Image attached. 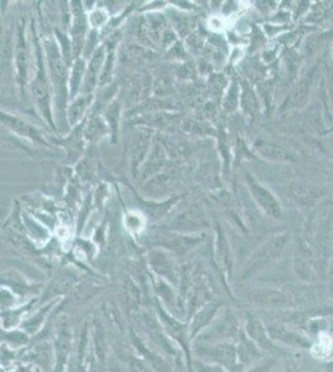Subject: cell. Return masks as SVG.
<instances>
[{"instance_id": "cell-41", "label": "cell", "mask_w": 333, "mask_h": 372, "mask_svg": "<svg viewBox=\"0 0 333 372\" xmlns=\"http://www.w3.org/2000/svg\"><path fill=\"white\" fill-rule=\"evenodd\" d=\"M16 363V361H15ZM1 372H38V370L31 366L29 363H11L9 366L6 368H1Z\"/></svg>"}, {"instance_id": "cell-19", "label": "cell", "mask_w": 333, "mask_h": 372, "mask_svg": "<svg viewBox=\"0 0 333 372\" xmlns=\"http://www.w3.org/2000/svg\"><path fill=\"white\" fill-rule=\"evenodd\" d=\"M105 60H106V46H98V49L88 60L85 81L80 94H93V89L96 87V84H100Z\"/></svg>"}, {"instance_id": "cell-40", "label": "cell", "mask_w": 333, "mask_h": 372, "mask_svg": "<svg viewBox=\"0 0 333 372\" xmlns=\"http://www.w3.org/2000/svg\"><path fill=\"white\" fill-rule=\"evenodd\" d=\"M309 86H310V80L306 79L301 82V84L296 87V89H295L294 93H292V101L296 103H299L300 101H302L305 97H306V94H307V92H309Z\"/></svg>"}, {"instance_id": "cell-26", "label": "cell", "mask_w": 333, "mask_h": 372, "mask_svg": "<svg viewBox=\"0 0 333 372\" xmlns=\"http://www.w3.org/2000/svg\"><path fill=\"white\" fill-rule=\"evenodd\" d=\"M86 69H88V62H86V59H83V56L75 59L74 62L71 65L69 77L70 101L78 97L81 93Z\"/></svg>"}, {"instance_id": "cell-23", "label": "cell", "mask_w": 333, "mask_h": 372, "mask_svg": "<svg viewBox=\"0 0 333 372\" xmlns=\"http://www.w3.org/2000/svg\"><path fill=\"white\" fill-rule=\"evenodd\" d=\"M216 262L223 275H233V253L224 231L218 227L216 239Z\"/></svg>"}, {"instance_id": "cell-25", "label": "cell", "mask_w": 333, "mask_h": 372, "mask_svg": "<svg viewBox=\"0 0 333 372\" xmlns=\"http://www.w3.org/2000/svg\"><path fill=\"white\" fill-rule=\"evenodd\" d=\"M250 302L265 308H282L289 305V299L285 294L275 290H256L250 292Z\"/></svg>"}, {"instance_id": "cell-17", "label": "cell", "mask_w": 333, "mask_h": 372, "mask_svg": "<svg viewBox=\"0 0 333 372\" xmlns=\"http://www.w3.org/2000/svg\"><path fill=\"white\" fill-rule=\"evenodd\" d=\"M131 339L134 350L147 360L149 365L154 368V371L176 372V366L171 363V360L159 353L154 346H149L147 341L137 332H132Z\"/></svg>"}, {"instance_id": "cell-1", "label": "cell", "mask_w": 333, "mask_h": 372, "mask_svg": "<svg viewBox=\"0 0 333 372\" xmlns=\"http://www.w3.org/2000/svg\"><path fill=\"white\" fill-rule=\"evenodd\" d=\"M43 48H44L45 60L49 72L50 84L53 89L55 124L63 132V124L69 126L66 113L70 102V65L61 54L56 39L45 40Z\"/></svg>"}, {"instance_id": "cell-43", "label": "cell", "mask_w": 333, "mask_h": 372, "mask_svg": "<svg viewBox=\"0 0 333 372\" xmlns=\"http://www.w3.org/2000/svg\"><path fill=\"white\" fill-rule=\"evenodd\" d=\"M38 372H41V371H40V370H38Z\"/></svg>"}, {"instance_id": "cell-18", "label": "cell", "mask_w": 333, "mask_h": 372, "mask_svg": "<svg viewBox=\"0 0 333 372\" xmlns=\"http://www.w3.org/2000/svg\"><path fill=\"white\" fill-rule=\"evenodd\" d=\"M264 322L270 337L280 346L282 344V345H289L292 348H309L310 341L305 338L304 335L296 333L279 322H270V320H264Z\"/></svg>"}, {"instance_id": "cell-32", "label": "cell", "mask_w": 333, "mask_h": 372, "mask_svg": "<svg viewBox=\"0 0 333 372\" xmlns=\"http://www.w3.org/2000/svg\"><path fill=\"white\" fill-rule=\"evenodd\" d=\"M106 114V122H107L108 127H110V132L111 136L117 137L118 124H120V116H121V104L118 101H112L108 104V107L105 111Z\"/></svg>"}, {"instance_id": "cell-13", "label": "cell", "mask_w": 333, "mask_h": 372, "mask_svg": "<svg viewBox=\"0 0 333 372\" xmlns=\"http://www.w3.org/2000/svg\"><path fill=\"white\" fill-rule=\"evenodd\" d=\"M29 51L28 43L25 39V31L20 26L18 30V39L14 50L15 79L19 87L20 94L25 97L26 89L29 87V70H30Z\"/></svg>"}, {"instance_id": "cell-30", "label": "cell", "mask_w": 333, "mask_h": 372, "mask_svg": "<svg viewBox=\"0 0 333 372\" xmlns=\"http://www.w3.org/2000/svg\"><path fill=\"white\" fill-rule=\"evenodd\" d=\"M31 335L26 333L23 329H13V330H3L1 334V341L6 346H9L13 350H23L28 346V344L31 340Z\"/></svg>"}, {"instance_id": "cell-2", "label": "cell", "mask_w": 333, "mask_h": 372, "mask_svg": "<svg viewBox=\"0 0 333 372\" xmlns=\"http://www.w3.org/2000/svg\"><path fill=\"white\" fill-rule=\"evenodd\" d=\"M35 61L36 69L34 71L33 80L30 81L29 89L31 98L34 101L35 107L40 116L43 117L46 124L50 127L56 128L54 117V104H53V89L50 84L49 72L45 60L44 48L40 45L38 39L35 40Z\"/></svg>"}, {"instance_id": "cell-14", "label": "cell", "mask_w": 333, "mask_h": 372, "mask_svg": "<svg viewBox=\"0 0 333 372\" xmlns=\"http://www.w3.org/2000/svg\"><path fill=\"white\" fill-rule=\"evenodd\" d=\"M223 307H224V303L221 300L211 299L206 304H203L201 308L196 309V312L186 319L191 343L204 329L211 325V322L216 318V315L219 314Z\"/></svg>"}, {"instance_id": "cell-21", "label": "cell", "mask_w": 333, "mask_h": 372, "mask_svg": "<svg viewBox=\"0 0 333 372\" xmlns=\"http://www.w3.org/2000/svg\"><path fill=\"white\" fill-rule=\"evenodd\" d=\"M166 151L162 147V144L158 142L153 143L151 153L139 169L137 177H139L141 180H148L151 177H156L159 174V170L162 169L163 165L166 164Z\"/></svg>"}, {"instance_id": "cell-11", "label": "cell", "mask_w": 333, "mask_h": 372, "mask_svg": "<svg viewBox=\"0 0 333 372\" xmlns=\"http://www.w3.org/2000/svg\"><path fill=\"white\" fill-rule=\"evenodd\" d=\"M53 343L55 350L54 372H69L74 350V335L68 322H61Z\"/></svg>"}, {"instance_id": "cell-4", "label": "cell", "mask_w": 333, "mask_h": 372, "mask_svg": "<svg viewBox=\"0 0 333 372\" xmlns=\"http://www.w3.org/2000/svg\"><path fill=\"white\" fill-rule=\"evenodd\" d=\"M243 330V320L238 318L231 307H223L216 318L204 329L193 343L214 344L236 341ZM191 343V344H193Z\"/></svg>"}, {"instance_id": "cell-35", "label": "cell", "mask_w": 333, "mask_h": 372, "mask_svg": "<svg viewBox=\"0 0 333 372\" xmlns=\"http://www.w3.org/2000/svg\"><path fill=\"white\" fill-rule=\"evenodd\" d=\"M240 103L241 107L244 108V111L248 113H254L258 108L254 93L251 92V89H248L246 86H244V89L240 92Z\"/></svg>"}, {"instance_id": "cell-42", "label": "cell", "mask_w": 333, "mask_h": 372, "mask_svg": "<svg viewBox=\"0 0 333 372\" xmlns=\"http://www.w3.org/2000/svg\"><path fill=\"white\" fill-rule=\"evenodd\" d=\"M282 372H295V370H294V368H290V366H289V368H284V371H282Z\"/></svg>"}, {"instance_id": "cell-15", "label": "cell", "mask_w": 333, "mask_h": 372, "mask_svg": "<svg viewBox=\"0 0 333 372\" xmlns=\"http://www.w3.org/2000/svg\"><path fill=\"white\" fill-rule=\"evenodd\" d=\"M204 240V236L199 235H183V234H176V232H169L166 235H163L162 239L158 241L157 247H161L163 250L171 252V255L176 257H183L196 247L201 245Z\"/></svg>"}, {"instance_id": "cell-6", "label": "cell", "mask_w": 333, "mask_h": 372, "mask_svg": "<svg viewBox=\"0 0 333 372\" xmlns=\"http://www.w3.org/2000/svg\"><path fill=\"white\" fill-rule=\"evenodd\" d=\"M243 328L246 335L258 345L263 353L269 354L270 356L275 358L279 355H286V350L271 339L266 324L258 314L245 312L243 317Z\"/></svg>"}, {"instance_id": "cell-36", "label": "cell", "mask_w": 333, "mask_h": 372, "mask_svg": "<svg viewBox=\"0 0 333 372\" xmlns=\"http://www.w3.org/2000/svg\"><path fill=\"white\" fill-rule=\"evenodd\" d=\"M276 363H278V358L269 356V358L263 359L259 363H255L251 368H246L244 372H270L274 368Z\"/></svg>"}, {"instance_id": "cell-3", "label": "cell", "mask_w": 333, "mask_h": 372, "mask_svg": "<svg viewBox=\"0 0 333 372\" xmlns=\"http://www.w3.org/2000/svg\"><path fill=\"white\" fill-rule=\"evenodd\" d=\"M193 359L203 363L218 365L228 372H244L236 341L214 344H191Z\"/></svg>"}, {"instance_id": "cell-22", "label": "cell", "mask_w": 333, "mask_h": 372, "mask_svg": "<svg viewBox=\"0 0 333 372\" xmlns=\"http://www.w3.org/2000/svg\"><path fill=\"white\" fill-rule=\"evenodd\" d=\"M60 298L53 299L49 300L48 303L41 305L38 310H35L30 314L28 318L25 319L23 324L20 325V328L25 330L29 335H35L40 332L41 327L44 325L45 322L49 318L50 313L54 310L55 307L59 304Z\"/></svg>"}, {"instance_id": "cell-39", "label": "cell", "mask_w": 333, "mask_h": 372, "mask_svg": "<svg viewBox=\"0 0 333 372\" xmlns=\"http://www.w3.org/2000/svg\"><path fill=\"white\" fill-rule=\"evenodd\" d=\"M126 226H127L128 230L131 232H137V231L142 230L143 229V217L142 216L137 215V214H130L126 217Z\"/></svg>"}, {"instance_id": "cell-7", "label": "cell", "mask_w": 333, "mask_h": 372, "mask_svg": "<svg viewBox=\"0 0 333 372\" xmlns=\"http://www.w3.org/2000/svg\"><path fill=\"white\" fill-rule=\"evenodd\" d=\"M211 227V221L199 206H191L171 219L166 230L183 235H199Z\"/></svg>"}, {"instance_id": "cell-5", "label": "cell", "mask_w": 333, "mask_h": 372, "mask_svg": "<svg viewBox=\"0 0 333 372\" xmlns=\"http://www.w3.org/2000/svg\"><path fill=\"white\" fill-rule=\"evenodd\" d=\"M287 242H289V236L278 235L266 241L264 245L258 247L243 267L239 280L240 282L249 280L258 275L260 270H264L265 267H268L270 263L278 260L280 256L282 255Z\"/></svg>"}, {"instance_id": "cell-34", "label": "cell", "mask_w": 333, "mask_h": 372, "mask_svg": "<svg viewBox=\"0 0 333 372\" xmlns=\"http://www.w3.org/2000/svg\"><path fill=\"white\" fill-rule=\"evenodd\" d=\"M88 25L92 28L93 30H97L98 28H102L107 24L108 13L103 9H93L90 14L88 15Z\"/></svg>"}, {"instance_id": "cell-24", "label": "cell", "mask_w": 333, "mask_h": 372, "mask_svg": "<svg viewBox=\"0 0 333 372\" xmlns=\"http://www.w3.org/2000/svg\"><path fill=\"white\" fill-rule=\"evenodd\" d=\"M92 101L93 94H79L78 97L70 101L68 113H66L70 128H76L81 124V121L85 117Z\"/></svg>"}, {"instance_id": "cell-20", "label": "cell", "mask_w": 333, "mask_h": 372, "mask_svg": "<svg viewBox=\"0 0 333 372\" xmlns=\"http://www.w3.org/2000/svg\"><path fill=\"white\" fill-rule=\"evenodd\" d=\"M236 343L239 359H240V363L244 370L251 368L253 365L265 359V353H263L258 348V345L246 335L244 328L241 330L239 338L236 339Z\"/></svg>"}, {"instance_id": "cell-9", "label": "cell", "mask_w": 333, "mask_h": 372, "mask_svg": "<svg viewBox=\"0 0 333 372\" xmlns=\"http://www.w3.org/2000/svg\"><path fill=\"white\" fill-rule=\"evenodd\" d=\"M18 360L21 363H29L41 372H54V343L49 340H39L29 348L20 350Z\"/></svg>"}, {"instance_id": "cell-33", "label": "cell", "mask_w": 333, "mask_h": 372, "mask_svg": "<svg viewBox=\"0 0 333 372\" xmlns=\"http://www.w3.org/2000/svg\"><path fill=\"white\" fill-rule=\"evenodd\" d=\"M291 195H292L295 200L302 202V204L311 202L316 197V194H314L311 189H309L307 186L301 185V184L292 185V187H291Z\"/></svg>"}, {"instance_id": "cell-16", "label": "cell", "mask_w": 333, "mask_h": 372, "mask_svg": "<svg viewBox=\"0 0 333 372\" xmlns=\"http://www.w3.org/2000/svg\"><path fill=\"white\" fill-rule=\"evenodd\" d=\"M245 182L250 194L253 196L255 202L260 206V209L268 214L270 217L279 219L281 216V206L271 191L268 190L264 185H261L250 173H245Z\"/></svg>"}, {"instance_id": "cell-27", "label": "cell", "mask_w": 333, "mask_h": 372, "mask_svg": "<svg viewBox=\"0 0 333 372\" xmlns=\"http://www.w3.org/2000/svg\"><path fill=\"white\" fill-rule=\"evenodd\" d=\"M108 133L111 132L107 122L98 113H93L83 129L85 139H88L90 142H97L101 138L107 136Z\"/></svg>"}, {"instance_id": "cell-10", "label": "cell", "mask_w": 333, "mask_h": 372, "mask_svg": "<svg viewBox=\"0 0 333 372\" xmlns=\"http://www.w3.org/2000/svg\"><path fill=\"white\" fill-rule=\"evenodd\" d=\"M153 147V136L148 128H137L130 139L128 157L133 177H137L139 169L146 162Z\"/></svg>"}, {"instance_id": "cell-31", "label": "cell", "mask_w": 333, "mask_h": 372, "mask_svg": "<svg viewBox=\"0 0 333 372\" xmlns=\"http://www.w3.org/2000/svg\"><path fill=\"white\" fill-rule=\"evenodd\" d=\"M76 277L74 273L71 272H64V273H60L59 275H56L53 282L50 283V287L46 292H54L56 294H64L70 290V289L74 287V284L76 283ZM46 293V294H48Z\"/></svg>"}, {"instance_id": "cell-29", "label": "cell", "mask_w": 333, "mask_h": 372, "mask_svg": "<svg viewBox=\"0 0 333 372\" xmlns=\"http://www.w3.org/2000/svg\"><path fill=\"white\" fill-rule=\"evenodd\" d=\"M118 360L122 361L121 363L126 372H156L147 360L141 356L137 351L136 353H131V351L118 353Z\"/></svg>"}, {"instance_id": "cell-37", "label": "cell", "mask_w": 333, "mask_h": 372, "mask_svg": "<svg viewBox=\"0 0 333 372\" xmlns=\"http://www.w3.org/2000/svg\"><path fill=\"white\" fill-rule=\"evenodd\" d=\"M238 94H239V89L236 87V84H233L229 91L226 92V97H224V108L226 111L236 109V106H238V101H239Z\"/></svg>"}, {"instance_id": "cell-28", "label": "cell", "mask_w": 333, "mask_h": 372, "mask_svg": "<svg viewBox=\"0 0 333 372\" xmlns=\"http://www.w3.org/2000/svg\"><path fill=\"white\" fill-rule=\"evenodd\" d=\"M255 151L260 157L273 160V162H290L294 160L292 155L286 149L273 143H258L255 144Z\"/></svg>"}, {"instance_id": "cell-12", "label": "cell", "mask_w": 333, "mask_h": 372, "mask_svg": "<svg viewBox=\"0 0 333 372\" xmlns=\"http://www.w3.org/2000/svg\"><path fill=\"white\" fill-rule=\"evenodd\" d=\"M1 123L8 131L14 133L15 136L28 139L38 146L49 147V143L46 141L44 133L33 123L28 122L25 118L19 117L14 113L1 112Z\"/></svg>"}, {"instance_id": "cell-38", "label": "cell", "mask_w": 333, "mask_h": 372, "mask_svg": "<svg viewBox=\"0 0 333 372\" xmlns=\"http://www.w3.org/2000/svg\"><path fill=\"white\" fill-rule=\"evenodd\" d=\"M193 372H228L226 368H221L218 365L203 363L199 360L193 361Z\"/></svg>"}, {"instance_id": "cell-8", "label": "cell", "mask_w": 333, "mask_h": 372, "mask_svg": "<svg viewBox=\"0 0 333 372\" xmlns=\"http://www.w3.org/2000/svg\"><path fill=\"white\" fill-rule=\"evenodd\" d=\"M148 265L156 277L164 279L176 288L179 287L181 270L176 263V256L171 255V252L161 247H154L148 253Z\"/></svg>"}]
</instances>
